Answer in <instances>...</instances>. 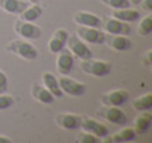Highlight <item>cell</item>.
<instances>
[{
	"mask_svg": "<svg viewBox=\"0 0 152 143\" xmlns=\"http://www.w3.org/2000/svg\"><path fill=\"white\" fill-rule=\"evenodd\" d=\"M80 70L87 75H92L96 78L107 76L112 71L111 63L104 60H95V59H84L80 62Z\"/></svg>",
	"mask_w": 152,
	"mask_h": 143,
	"instance_id": "obj_1",
	"label": "cell"
},
{
	"mask_svg": "<svg viewBox=\"0 0 152 143\" xmlns=\"http://www.w3.org/2000/svg\"><path fill=\"white\" fill-rule=\"evenodd\" d=\"M7 51L18 55L24 60H35L37 58V50L27 40H12L7 44Z\"/></svg>",
	"mask_w": 152,
	"mask_h": 143,
	"instance_id": "obj_2",
	"label": "cell"
},
{
	"mask_svg": "<svg viewBox=\"0 0 152 143\" xmlns=\"http://www.w3.org/2000/svg\"><path fill=\"white\" fill-rule=\"evenodd\" d=\"M15 32L24 40H37L42 36V28L32 21H24V20H16L13 26Z\"/></svg>",
	"mask_w": 152,
	"mask_h": 143,
	"instance_id": "obj_3",
	"label": "cell"
},
{
	"mask_svg": "<svg viewBox=\"0 0 152 143\" xmlns=\"http://www.w3.org/2000/svg\"><path fill=\"white\" fill-rule=\"evenodd\" d=\"M97 115L105 119L107 122L112 123L115 126H124L128 122V117L121 109L116 106H104L102 110L97 111Z\"/></svg>",
	"mask_w": 152,
	"mask_h": 143,
	"instance_id": "obj_4",
	"label": "cell"
},
{
	"mask_svg": "<svg viewBox=\"0 0 152 143\" xmlns=\"http://www.w3.org/2000/svg\"><path fill=\"white\" fill-rule=\"evenodd\" d=\"M66 44H67V47H68V50L71 51L72 55L79 58L80 60L92 58V51L88 48L86 42H83L77 35H71V36H68Z\"/></svg>",
	"mask_w": 152,
	"mask_h": 143,
	"instance_id": "obj_5",
	"label": "cell"
},
{
	"mask_svg": "<svg viewBox=\"0 0 152 143\" xmlns=\"http://www.w3.org/2000/svg\"><path fill=\"white\" fill-rule=\"evenodd\" d=\"M58 80L63 94H67V95H71V96H81L86 94V90H87L86 84L72 79L68 75H61Z\"/></svg>",
	"mask_w": 152,
	"mask_h": 143,
	"instance_id": "obj_6",
	"label": "cell"
},
{
	"mask_svg": "<svg viewBox=\"0 0 152 143\" xmlns=\"http://www.w3.org/2000/svg\"><path fill=\"white\" fill-rule=\"evenodd\" d=\"M76 35L83 42L91 43V44H103L104 43V37H105V34L100 28L83 27V26H79L76 28Z\"/></svg>",
	"mask_w": 152,
	"mask_h": 143,
	"instance_id": "obj_7",
	"label": "cell"
},
{
	"mask_svg": "<svg viewBox=\"0 0 152 143\" xmlns=\"http://www.w3.org/2000/svg\"><path fill=\"white\" fill-rule=\"evenodd\" d=\"M80 128L89 134H94V135L97 136L99 139H103L107 135H110V130H108L107 126L97 122V120H95L94 118H89V117L81 118Z\"/></svg>",
	"mask_w": 152,
	"mask_h": 143,
	"instance_id": "obj_8",
	"label": "cell"
},
{
	"mask_svg": "<svg viewBox=\"0 0 152 143\" xmlns=\"http://www.w3.org/2000/svg\"><path fill=\"white\" fill-rule=\"evenodd\" d=\"M129 98L128 91L126 90H113L110 92H105L102 95L100 102L103 106H116L120 107L121 104H124Z\"/></svg>",
	"mask_w": 152,
	"mask_h": 143,
	"instance_id": "obj_9",
	"label": "cell"
},
{
	"mask_svg": "<svg viewBox=\"0 0 152 143\" xmlns=\"http://www.w3.org/2000/svg\"><path fill=\"white\" fill-rule=\"evenodd\" d=\"M56 67H58V71L60 75H69V72L72 71V67H74V55L66 47L58 52Z\"/></svg>",
	"mask_w": 152,
	"mask_h": 143,
	"instance_id": "obj_10",
	"label": "cell"
},
{
	"mask_svg": "<svg viewBox=\"0 0 152 143\" xmlns=\"http://www.w3.org/2000/svg\"><path fill=\"white\" fill-rule=\"evenodd\" d=\"M55 120L56 125L59 127L64 128V130H77V128H80L81 117L76 114H71V112H61V114L56 115Z\"/></svg>",
	"mask_w": 152,
	"mask_h": 143,
	"instance_id": "obj_11",
	"label": "cell"
},
{
	"mask_svg": "<svg viewBox=\"0 0 152 143\" xmlns=\"http://www.w3.org/2000/svg\"><path fill=\"white\" fill-rule=\"evenodd\" d=\"M68 36H69V34L67 29H64V28L56 29L52 34V36H51L50 42H48V51L52 54H58L59 51H61L66 47Z\"/></svg>",
	"mask_w": 152,
	"mask_h": 143,
	"instance_id": "obj_12",
	"label": "cell"
},
{
	"mask_svg": "<svg viewBox=\"0 0 152 143\" xmlns=\"http://www.w3.org/2000/svg\"><path fill=\"white\" fill-rule=\"evenodd\" d=\"M103 27H104V31L110 35H128L131 32V26L128 23L118 20L115 18L107 19Z\"/></svg>",
	"mask_w": 152,
	"mask_h": 143,
	"instance_id": "obj_13",
	"label": "cell"
},
{
	"mask_svg": "<svg viewBox=\"0 0 152 143\" xmlns=\"http://www.w3.org/2000/svg\"><path fill=\"white\" fill-rule=\"evenodd\" d=\"M104 43L115 51H128L132 47V42L127 35H105Z\"/></svg>",
	"mask_w": 152,
	"mask_h": 143,
	"instance_id": "obj_14",
	"label": "cell"
},
{
	"mask_svg": "<svg viewBox=\"0 0 152 143\" xmlns=\"http://www.w3.org/2000/svg\"><path fill=\"white\" fill-rule=\"evenodd\" d=\"M74 21L77 26H83V27H95V28L102 27V19L99 16L94 15L91 12H84V11L75 13Z\"/></svg>",
	"mask_w": 152,
	"mask_h": 143,
	"instance_id": "obj_15",
	"label": "cell"
},
{
	"mask_svg": "<svg viewBox=\"0 0 152 143\" xmlns=\"http://www.w3.org/2000/svg\"><path fill=\"white\" fill-rule=\"evenodd\" d=\"M31 95L36 99L37 102L40 103H44V104H51L55 102V96L44 87V86L39 84V83H34L31 86Z\"/></svg>",
	"mask_w": 152,
	"mask_h": 143,
	"instance_id": "obj_16",
	"label": "cell"
},
{
	"mask_svg": "<svg viewBox=\"0 0 152 143\" xmlns=\"http://www.w3.org/2000/svg\"><path fill=\"white\" fill-rule=\"evenodd\" d=\"M42 80L44 87L52 94L55 98H61L64 95L63 91L60 90V86H59V80L52 72H44L42 75Z\"/></svg>",
	"mask_w": 152,
	"mask_h": 143,
	"instance_id": "obj_17",
	"label": "cell"
},
{
	"mask_svg": "<svg viewBox=\"0 0 152 143\" xmlns=\"http://www.w3.org/2000/svg\"><path fill=\"white\" fill-rule=\"evenodd\" d=\"M151 123H152V114L150 111H142V114L135 119L132 128L136 133V135H142V134H145L150 130Z\"/></svg>",
	"mask_w": 152,
	"mask_h": 143,
	"instance_id": "obj_18",
	"label": "cell"
},
{
	"mask_svg": "<svg viewBox=\"0 0 152 143\" xmlns=\"http://www.w3.org/2000/svg\"><path fill=\"white\" fill-rule=\"evenodd\" d=\"M28 1L23 0H0V8L12 15H20L28 7Z\"/></svg>",
	"mask_w": 152,
	"mask_h": 143,
	"instance_id": "obj_19",
	"label": "cell"
},
{
	"mask_svg": "<svg viewBox=\"0 0 152 143\" xmlns=\"http://www.w3.org/2000/svg\"><path fill=\"white\" fill-rule=\"evenodd\" d=\"M112 18L118 19V20L126 21V23H134L140 19V12L135 8H121V10H113Z\"/></svg>",
	"mask_w": 152,
	"mask_h": 143,
	"instance_id": "obj_20",
	"label": "cell"
},
{
	"mask_svg": "<svg viewBox=\"0 0 152 143\" xmlns=\"http://www.w3.org/2000/svg\"><path fill=\"white\" fill-rule=\"evenodd\" d=\"M136 133L134 131L132 127H126L120 131V133H116L111 136H105V143H113V142H131L135 139Z\"/></svg>",
	"mask_w": 152,
	"mask_h": 143,
	"instance_id": "obj_21",
	"label": "cell"
},
{
	"mask_svg": "<svg viewBox=\"0 0 152 143\" xmlns=\"http://www.w3.org/2000/svg\"><path fill=\"white\" fill-rule=\"evenodd\" d=\"M43 13V8L39 4H28V7L20 13V20L24 21H36L37 19L42 16Z\"/></svg>",
	"mask_w": 152,
	"mask_h": 143,
	"instance_id": "obj_22",
	"label": "cell"
},
{
	"mask_svg": "<svg viewBox=\"0 0 152 143\" xmlns=\"http://www.w3.org/2000/svg\"><path fill=\"white\" fill-rule=\"evenodd\" d=\"M132 106L136 111H150L152 107V94L148 92L145 95H142L139 98H136L132 102Z\"/></svg>",
	"mask_w": 152,
	"mask_h": 143,
	"instance_id": "obj_23",
	"label": "cell"
},
{
	"mask_svg": "<svg viewBox=\"0 0 152 143\" xmlns=\"http://www.w3.org/2000/svg\"><path fill=\"white\" fill-rule=\"evenodd\" d=\"M152 31V15L148 13L147 16L140 20L139 26H137V32H139L140 36H148Z\"/></svg>",
	"mask_w": 152,
	"mask_h": 143,
	"instance_id": "obj_24",
	"label": "cell"
},
{
	"mask_svg": "<svg viewBox=\"0 0 152 143\" xmlns=\"http://www.w3.org/2000/svg\"><path fill=\"white\" fill-rule=\"evenodd\" d=\"M104 5L111 7L113 10H121V8L131 7V1L129 0H100Z\"/></svg>",
	"mask_w": 152,
	"mask_h": 143,
	"instance_id": "obj_25",
	"label": "cell"
},
{
	"mask_svg": "<svg viewBox=\"0 0 152 143\" xmlns=\"http://www.w3.org/2000/svg\"><path fill=\"white\" fill-rule=\"evenodd\" d=\"M76 142L79 143H99V138L95 136L94 134H89L87 131H81L76 136Z\"/></svg>",
	"mask_w": 152,
	"mask_h": 143,
	"instance_id": "obj_26",
	"label": "cell"
},
{
	"mask_svg": "<svg viewBox=\"0 0 152 143\" xmlns=\"http://www.w3.org/2000/svg\"><path fill=\"white\" fill-rule=\"evenodd\" d=\"M13 103H15V99H13L11 95H8L7 92L0 94V111L8 110L10 107L13 106Z\"/></svg>",
	"mask_w": 152,
	"mask_h": 143,
	"instance_id": "obj_27",
	"label": "cell"
},
{
	"mask_svg": "<svg viewBox=\"0 0 152 143\" xmlns=\"http://www.w3.org/2000/svg\"><path fill=\"white\" fill-rule=\"evenodd\" d=\"M8 91V78L0 70V94H5Z\"/></svg>",
	"mask_w": 152,
	"mask_h": 143,
	"instance_id": "obj_28",
	"label": "cell"
},
{
	"mask_svg": "<svg viewBox=\"0 0 152 143\" xmlns=\"http://www.w3.org/2000/svg\"><path fill=\"white\" fill-rule=\"evenodd\" d=\"M142 8L147 12H151L152 11V0H142Z\"/></svg>",
	"mask_w": 152,
	"mask_h": 143,
	"instance_id": "obj_29",
	"label": "cell"
},
{
	"mask_svg": "<svg viewBox=\"0 0 152 143\" xmlns=\"http://www.w3.org/2000/svg\"><path fill=\"white\" fill-rule=\"evenodd\" d=\"M151 56H152V50H148L147 52L144 54V59H143V62H144L145 66H151V63H152Z\"/></svg>",
	"mask_w": 152,
	"mask_h": 143,
	"instance_id": "obj_30",
	"label": "cell"
},
{
	"mask_svg": "<svg viewBox=\"0 0 152 143\" xmlns=\"http://www.w3.org/2000/svg\"><path fill=\"white\" fill-rule=\"evenodd\" d=\"M12 141H11L8 136H3V135H0V143H11Z\"/></svg>",
	"mask_w": 152,
	"mask_h": 143,
	"instance_id": "obj_31",
	"label": "cell"
},
{
	"mask_svg": "<svg viewBox=\"0 0 152 143\" xmlns=\"http://www.w3.org/2000/svg\"><path fill=\"white\" fill-rule=\"evenodd\" d=\"M129 1H131L132 4H140V1H142V0H129Z\"/></svg>",
	"mask_w": 152,
	"mask_h": 143,
	"instance_id": "obj_32",
	"label": "cell"
},
{
	"mask_svg": "<svg viewBox=\"0 0 152 143\" xmlns=\"http://www.w3.org/2000/svg\"><path fill=\"white\" fill-rule=\"evenodd\" d=\"M40 0H28V3L29 4H36V3H39Z\"/></svg>",
	"mask_w": 152,
	"mask_h": 143,
	"instance_id": "obj_33",
	"label": "cell"
}]
</instances>
